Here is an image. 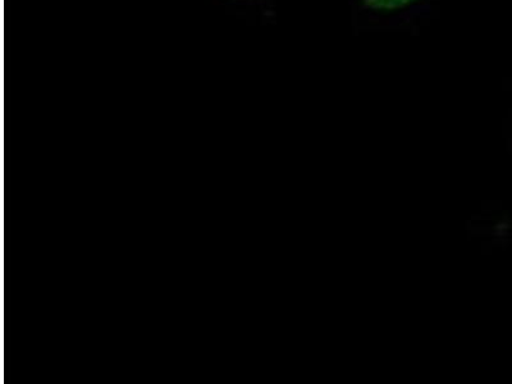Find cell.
<instances>
[{
  "instance_id": "cell-1",
  "label": "cell",
  "mask_w": 512,
  "mask_h": 384,
  "mask_svg": "<svg viewBox=\"0 0 512 384\" xmlns=\"http://www.w3.org/2000/svg\"><path fill=\"white\" fill-rule=\"evenodd\" d=\"M419 0H363L364 8L372 12L392 13L414 6Z\"/></svg>"
}]
</instances>
